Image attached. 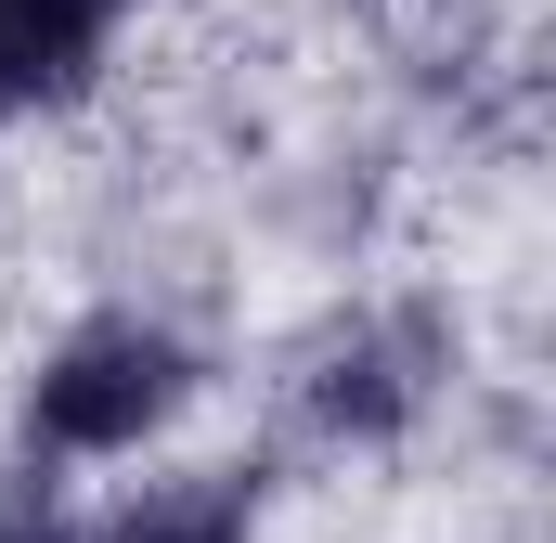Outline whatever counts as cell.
<instances>
[{
	"mask_svg": "<svg viewBox=\"0 0 556 543\" xmlns=\"http://www.w3.org/2000/svg\"><path fill=\"white\" fill-rule=\"evenodd\" d=\"M168 402H181V350H168L155 324H91V337H65L52 376H39V440H52V453H117V440H142Z\"/></svg>",
	"mask_w": 556,
	"mask_h": 543,
	"instance_id": "6da1fadb",
	"label": "cell"
},
{
	"mask_svg": "<svg viewBox=\"0 0 556 543\" xmlns=\"http://www.w3.org/2000/svg\"><path fill=\"white\" fill-rule=\"evenodd\" d=\"M104 26H117V0H0V117L78 91L91 52H104Z\"/></svg>",
	"mask_w": 556,
	"mask_h": 543,
	"instance_id": "7a4b0ae2",
	"label": "cell"
},
{
	"mask_svg": "<svg viewBox=\"0 0 556 543\" xmlns=\"http://www.w3.org/2000/svg\"><path fill=\"white\" fill-rule=\"evenodd\" d=\"M104 543H247V479H168L104 518Z\"/></svg>",
	"mask_w": 556,
	"mask_h": 543,
	"instance_id": "3957f363",
	"label": "cell"
},
{
	"mask_svg": "<svg viewBox=\"0 0 556 543\" xmlns=\"http://www.w3.org/2000/svg\"><path fill=\"white\" fill-rule=\"evenodd\" d=\"M0 543H52V518H0Z\"/></svg>",
	"mask_w": 556,
	"mask_h": 543,
	"instance_id": "277c9868",
	"label": "cell"
}]
</instances>
